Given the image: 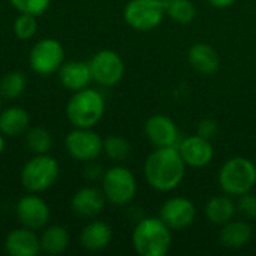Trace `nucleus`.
Here are the masks:
<instances>
[{"mask_svg":"<svg viewBox=\"0 0 256 256\" xmlns=\"http://www.w3.org/2000/svg\"><path fill=\"white\" fill-rule=\"evenodd\" d=\"M144 178L158 192H171L180 186L186 174V164L177 147H154L146 158Z\"/></svg>","mask_w":256,"mask_h":256,"instance_id":"f257e3e1","label":"nucleus"},{"mask_svg":"<svg viewBox=\"0 0 256 256\" xmlns=\"http://www.w3.org/2000/svg\"><path fill=\"white\" fill-rule=\"evenodd\" d=\"M172 230L159 218L141 219L132 232V246L140 256H165L172 244Z\"/></svg>","mask_w":256,"mask_h":256,"instance_id":"f03ea898","label":"nucleus"},{"mask_svg":"<svg viewBox=\"0 0 256 256\" xmlns=\"http://www.w3.org/2000/svg\"><path fill=\"white\" fill-rule=\"evenodd\" d=\"M218 182L224 194L238 198L255 188L256 165L244 156H234L220 166Z\"/></svg>","mask_w":256,"mask_h":256,"instance_id":"7ed1b4c3","label":"nucleus"},{"mask_svg":"<svg viewBox=\"0 0 256 256\" xmlns=\"http://www.w3.org/2000/svg\"><path fill=\"white\" fill-rule=\"evenodd\" d=\"M105 112V99L94 88L75 92L66 105V116L75 128H93Z\"/></svg>","mask_w":256,"mask_h":256,"instance_id":"20e7f679","label":"nucleus"},{"mask_svg":"<svg viewBox=\"0 0 256 256\" xmlns=\"http://www.w3.org/2000/svg\"><path fill=\"white\" fill-rule=\"evenodd\" d=\"M138 190V183L134 172L122 165L106 170L102 176V192L108 202L114 206L129 204Z\"/></svg>","mask_w":256,"mask_h":256,"instance_id":"39448f33","label":"nucleus"},{"mask_svg":"<svg viewBox=\"0 0 256 256\" xmlns=\"http://www.w3.org/2000/svg\"><path fill=\"white\" fill-rule=\"evenodd\" d=\"M165 16V0H129L123 9L126 24L136 32L159 27Z\"/></svg>","mask_w":256,"mask_h":256,"instance_id":"423d86ee","label":"nucleus"},{"mask_svg":"<svg viewBox=\"0 0 256 256\" xmlns=\"http://www.w3.org/2000/svg\"><path fill=\"white\" fill-rule=\"evenodd\" d=\"M58 177V164L46 153L30 159L21 171V183L30 192L50 189Z\"/></svg>","mask_w":256,"mask_h":256,"instance_id":"0eeeda50","label":"nucleus"},{"mask_svg":"<svg viewBox=\"0 0 256 256\" xmlns=\"http://www.w3.org/2000/svg\"><path fill=\"white\" fill-rule=\"evenodd\" d=\"M92 80L99 86L111 87L122 81L124 75V63L122 57L112 50H102L88 62Z\"/></svg>","mask_w":256,"mask_h":256,"instance_id":"6e6552de","label":"nucleus"},{"mask_svg":"<svg viewBox=\"0 0 256 256\" xmlns=\"http://www.w3.org/2000/svg\"><path fill=\"white\" fill-rule=\"evenodd\" d=\"M66 150L76 160H94L104 152V140L90 128H76L66 136Z\"/></svg>","mask_w":256,"mask_h":256,"instance_id":"1a4fd4ad","label":"nucleus"},{"mask_svg":"<svg viewBox=\"0 0 256 256\" xmlns=\"http://www.w3.org/2000/svg\"><path fill=\"white\" fill-rule=\"evenodd\" d=\"M63 57L64 51L63 46L58 40L56 39H42L30 51L28 62L30 68L40 74V75H48L56 72L62 64H63Z\"/></svg>","mask_w":256,"mask_h":256,"instance_id":"9d476101","label":"nucleus"},{"mask_svg":"<svg viewBox=\"0 0 256 256\" xmlns=\"http://www.w3.org/2000/svg\"><path fill=\"white\" fill-rule=\"evenodd\" d=\"M144 134L153 147H177L182 140L176 122L164 114L148 117L144 123Z\"/></svg>","mask_w":256,"mask_h":256,"instance_id":"9b49d317","label":"nucleus"},{"mask_svg":"<svg viewBox=\"0 0 256 256\" xmlns=\"http://www.w3.org/2000/svg\"><path fill=\"white\" fill-rule=\"evenodd\" d=\"M159 218L171 230H184L195 222L196 207L189 198L172 196L162 204Z\"/></svg>","mask_w":256,"mask_h":256,"instance_id":"f8f14e48","label":"nucleus"},{"mask_svg":"<svg viewBox=\"0 0 256 256\" xmlns=\"http://www.w3.org/2000/svg\"><path fill=\"white\" fill-rule=\"evenodd\" d=\"M177 150L182 159L184 160L186 166L190 168H204L214 158V148L212 141L200 136L198 134L180 140Z\"/></svg>","mask_w":256,"mask_h":256,"instance_id":"ddd939ff","label":"nucleus"},{"mask_svg":"<svg viewBox=\"0 0 256 256\" xmlns=\"http://www.w3.org/2000/svg\"><path fill=\"white\" fill-rule=\"evenodd\" d=\"M16 218L28 230H40L50 220V208L44 200L34 195L22 196L16 204Z\"/></svg>","mask_w":256,"mask_h":256,"instance_id":"4468645a","label":"nucleus"},{"mask_svg":"<svg viewBox=\"0 0 256 256\" xmlns=\"http://www.w3.org/2000/svg\"><path fill=\"white\" fill-rule=\"evenodd\" d=\"M188 62L194 70L202 75H213L220 69L219 52L206 42H196L189 48Z\"/></svg>","mask_w":256,"mask_h":256,"instance_id":"2eb2a0df","label":"nucleus"},{"mask_svg":"<svg viewBox=\"0 0 256 256\" xmlns=\"http://www.w3.org/2000/svg\"><path fill=\"white\" fill-rule=\"evenodd\" d=\"M4 249L10 256H34L40 250V240L33 230L20 228L14 230L4 242Z\"/></svg>","mask_w":256,"mask_h":256,"instance_id":"dca6fc26","label":"nucleus"},{"mask_svg":"<svg viewBox=\"0 0 256 256\" xmlns=\"http://www.w3.org/2000/svg\"><path fill=\"white\" fill-rule=\"evenodd\" d=\"M106 198L96 188H82L72 198V210L81 218H94L105 207Z\"/></svg>","mask_w":256,"mask_h":256,"instance_id":"f3484780","label":"nucleus"},{"mask_svg":"<svg viewBox=\"0 0 256 256\" xmlns=\"http://www.w3.org/2000/svg\"><path fill=\"white\" fill-rule=\"evenodd\" d=\"M236 213H237V204L234 201V196H230L226 194L212 196L204 207V214L207 220L219 226L232 220Z\"/></svg>","mask_w":256,"mask_h":256,"instance_id":"a211bd4d","label":"nucleus"},{"mask_svg":"<svg viewBox=\"0 0 256 256\" xmlns=\"http://www.w3.org/2000/svg\"><path fill=\"white\" fill-rule=\"evenodd\" d=\"M58 78L63 87L72 92L86 88L92 80V72L88 63L84 62H68L60 66Z\"/></svg>","mask_w":256,"mask_h":256,"instance_id":"6ab92c4d","label":"nucleus"},{"mask_svg":"<svg viewBox=\"0 0 256 256\" xmlns=\"http://www.w3.org/2000/svg\"><path fill=\"white\" fill-rule=\"evenodd\" d=\"M252 226L246 220H230L220 228L219 240L226 249H242L252 240Z\"/></svg>","mask_w":256,"mask_h":256,"instance_id":"aec40b11","label":"nucleus"},{"mask_svg":"<svg viewBox=\"0 0 256 256\" xmlns=\"http://www.w3.org/2000/svg\"><path fill=\"white\" fill-rule=\"evenodd\" d=\"M112 240V230L106 222L94 220L84 226L81 232V244L88 250H102L108 248Z\"/></svg>","mask_w":256,"mask_h":256,"instance_id":"412c9836","label":"nucleus"},{"mask_svg":"<svg viewBox=\"0 0 256 256\" xmlns=\"http://www.w3.org/2000/svg\"><path fill=\"white\" fill-rule=\"evenodd\" d=\"M30 117L26 110L20 106H10L0 112V132L8 136H18L28 128Z\"/></svg>","mask_w":256,"mask_h":256,"instance_id":"4be33fe9","label":"nucleus"},{"mask_svg":"<svg viewBox=\"0 0 256 256\" xmlns=\"http://www.w3.org/2000/svg\"><path fill=\"white\" fill-rule=\"evenodd\" d=\"M69 246V234L63 226H50L40 237V250L50 255L62 254Z\"/></svg>","mask_w":256,"mask_h":256,"instance_id":"5701e85b","label":"nucleus"},{"mask_svg":"<svg viewBox=\"0 0 256 256\" xmlns=\"http://www.w3.org/2000/svg\"><path fill=\"white\" fill-rule=\"evenodd\" d=\"M165 14L178 24H189L196 16V6L192 0H165Z\"/></svg>","mask_w":256,"mask_h":256,"instance_id":"b1692460","label":"nucleus"},{"mask_svg":"<svg viewBox=\"0 0 256 256\" xmlns=\"http://www.w3.org/2000/svg\"><path fill=\"white\" fill-rule=\"evenodd\" d=\"M26 88V75L18 70L8 72L0 81V94L6 99H16Z\"/></svg>","mask_w":256,"mask_h":256,"instance_id":"393cba45","label":"nucleus"},{"mask_svg":"<svg viewBox=\"0 0 256 256\" xmlns=\"http://www.w3.org/2000/svg\"><path fill=\"white\" fill-rule=\"evenodd\" d=\"M130 144L118 135H111L104 140V153L114 162L126 160L130 156Z\"/></svg>","mask_w":256,"mask_h":256,"instance_id":"a878e982","label":"nucleus"},{"mask_svg":"<svg viewBox=\"0 0 256 256\" xmlns=\"http://www.w3.org/2000/svg\"><path fill=\"white\" fill-rule=\"evenodd\" d=\"M26 142H27V147L38 154H44L51 148V136L48 130H45L44 128L30 129L27 134Z\"/></svg>","mask_w":256,"mask_h":256,"instance_id":"bb28decb","label":"nucleus"},{"mask_svg":"<svg viewBox=\"0 0 256 256\" xmlns=\"http://www.w3.org/2000/svg\"><path fill=\"white\" fill-rule=\"evenodd\" d=\"M36 28H38V21H36V16L32 14L21 12V15L14 22V33L18 39H22V40L32 39L36 33Z\"/></svg>","mask_w":256,"mask_h":256,"instance_id":"cd10ccee","label":"nucleus"},{"mask_svg":"<svg viewBox=\"0 0 256 256\" xmlns=\"http://www.w3.org/2000/svg\"><path fill=\"white\" fill-rule=\"evenodd\" d=\"M9 2L20 12L32 14L34 16L44 14L48 9L50 3H51V0H9Z\"/></svg>","mask_w":256,"mask_h":256,"instance_id":"c85d7f7f","label":"nucleus"},{"mask_svg":"<svg viewBox=\"0 0 256 256\" xmlns=\"http://www.w3.org/2000/svg\"><path fill=\"white\" fill-rule=\"evenodd\" d=\"M237 204V212L244 216L246 219H255L256 218V195L252 192H248L242 196H238Z\"/></svg>","mask_w":256,"mask_h":256,"instance_id":"c756f323","label":"nucleus"},{"mask_svg":"<svg viewBox=\"0 0 256 256\" xmlns=\"http://www.w3.org/2000/svg\"><path fill=\"white\" fill-rule=\"evenodd\" d=\"M218 132H219V123L214 118H204L196 126V134L210 141L218 135Z\"/></svg>","mask_w":256,"mask_h":256,"instance_id":"7c9ffc66","label":"nucleus"},{"mask_svg":"<svg viewBox=\"0 0 256 256\" xmlns=\"http://www.w3.org/2000/svg\"><path fill=\"white\" fill-rule=\"evenodd\" d=\"M86 176H87V178H90V180H96V178L102 177L104 172H102V168H100L99 165H93V164H92V165L87 166Z\"/></svg>","mask_w":256,"mask_h":256,"instance_id":"2f4dec72","label":"nucleus"},{"mask_svg":"<svg viewBox=\"0 0 256 256\" xmlns=\"http://www.w3.org/2000/svg\"><path fill=\"white\" fill-rule=\"evenodd\" d=\"M207 2L216 9H226V8H231L237 0H207Z\"/></svg>","mask_w":256,"mask_h":256,"instance_id":"473e14b6","label":"nucleus"},{"mask_svg":"<svg viewBox=\"0 0 256 256\" xmlns=\"http://www.w3.org/2000/svg\"><path fill=\"white\" fill-rule=\"evenodd\" d=\"M3 150H4V140H3V136L0 135V154L3 153Z\"/></svg>","mask_w":256,"mask_h":256,"instance_id":"72a5a7b5","label":"nucleus"},{"mask_svg":"<svg viewBox=\"0 0 256 256\" xmlns=\"http://www.w3.org/2000/svg\"><path fill=\"white\" fill-rule=\"evenodd\" d=\"M0 112H2V102H0Z\"/></svg>","mask_w":256,"mask_h":256,"instance_id":"f704fd0d","label":"nucleus"}]
</instances>
